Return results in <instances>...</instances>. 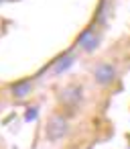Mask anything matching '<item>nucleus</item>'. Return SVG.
<instances>
[{"mask_svg":"<svg viewBox=\"0 0 130 149\" xmlns=\"http://www.w3.org/2000/svg\"><path fill=\"white\" fill-rule=\"evenodd\" d=\"M69 131V123L63 114H53L49 120H47V127H45V135L49 141H59L67 135Z\"/></svg>","mask_w":130,"mask_h":149,"instance_id":"f257e3e1","label":"nucleus"},{"mask_svg":"<svg viewBox=\"0 0 130 149\" xmlns=\"http://www.w3.org/2000/svg\"><path fill=\"white\" fill-rule=\"evenodd\" d=\"M81 98H83V88L77 86V84L63 88L61 94H59V100H61L65 106H71V108H75V106L81 102Z\"/></svg>","mask_w":130,"mask_h":149,"instance_id":"f03ea898","label":"nucleus"},{"mask_svg":"<svg viewBox=\"0 0 130 149\" xmlns=\"http://www.w3.org/2000/svg\"><path fill=\"white\" fill-rule=\"evenodd\" d=\"M94 78L100 86H108L116 78V68L110 65V63H98L96 70H94Z\"/></svg>","mask_w":130,"mask_h":149,"instance_id":"7ed1b4c3","label":"nucleus"},{"mask_svg":"<svg viewBox=\"0 0 130 149\" xmlns=\"http://www.w3.org/2000/svg\"><path fill=\"white\" fill-rule=\"evenodd\" d=\"M77 43H79V47H81L83 51H94V49L100 45V37L94 33V29H87V31H83V33L79 35Z\"/></svg>","mask_w":130,"mask_h":149,"instance_id":"20e7f679","label":"nucleus"},{"mask_svg":"<svg viewBox=\"0 0 130 149\" xmlns=\"http://www.w3.org/2000/svg\"><path fill=\"white\" fill-rule=\"evenodd\" d=\"M10 92H12L14 98H25V96H29V94L33 92V84H31L29 80H21V82L12 84Z\"/></svg>","mask_w":130,"mask_h":149,"instance_id":"39448f33","label":"nucleus"},{"mask_svg":"<svg viewBox=\"0 0 130 149\" xmlns=\"http://www.w3.org/2000/svg\"><path fill=\"white\" fill-rule=\"evenodd\" d=\"M73 61H75V57H73V55H65V57H61V59L57 61V65H55V70H53V72L59 76V74H63L65 70H69Z\"/></svg>","mask_w":130,"mask_h":149,"instance_id":"423d86ee","label":"nucleus"}]
</instances>
